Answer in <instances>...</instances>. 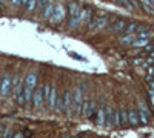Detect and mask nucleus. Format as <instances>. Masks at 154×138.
Masks as SVG:
<instances>
[{
    "mask_svg": "<svg viewBox=\"0 0 154 138\" xmlns=\"http://www.w3.org/2000/svg\"><path fill=\"white\" fill-rule=\"evenodd\" d=\"M66 14H68V6L59 3V5H56L54 14H53V17L49 19V22L53 23V25H59V23H62L63 20H65Z\"/></svg>",
    "mask_w": 154,
    "mask_h": 138,
    "instance_id": "f257e3e1",
    "label": "nucleus"
},
{
    "mask_svg": "<svg viewBox=\"0 0 154 138\" xmlns=\"http://www.w3.org/2000/svg\"><path fill=\"white\" fill-rule=\"evenodd\" d=\"M12 91V78L11 75L6 72L2 78H0V97L2 98H6Z\"/></svg>",
    "mask_w": 154,
    "mask_h": 138,
    "instance_id": "f03ea898",
    "label": "nucleus"
},
{
    "mask_svg": "<svg viewBox=\"0 0 154 138\" xmlns=\"http://www.w3.org/2000/svg\"><path fill=\"white\" fill-rule=\"evenodd\" d=\"M45 103V95H43V89L42 87H37V89L34 91V95H32V106L35 109L42 107Z\"/></svg>",
    "mask_w": 154,
    "mask_h": 138,
    "instance_id": "7ed1b4c3",
    "label": "nucleus"
},
{
    "mask_svg": "<svg viewBox=\"0 0 154 138\" xmlns=\"http://www.w3.org/2000/svg\"><path fill=\"white\" fill-rule=\"evenodd\" d=\"M96 124L100 128H105L106 126V110H105V106H99L97 107V112H96Z\"/></svg>",
    "mask_w": 154,
    "mask_h": 138,
    "instance_id": "20e7f679",
    "label": "nucleus"
},
{
    "mask_svg": "<svg viewBox=\"0 0 154 138\" xmlns=\"http://www.w3.org/2000/svg\"><path fill=\"white\" fill-rule=\"evenodd\" d=\"M37 81H38V77H37L35 72H29L26 77H25V86L32 89V91L37 89Z\"/></svg>",
    "mask_w": 154,
    "mask_h": 138,
    "instance_id": "39448f33",
    "label": "nucleus"
},
{
    "mask_svg": "<svg viewBox=\"0 0 154 138\" xmlns=\"http://www.w3.org/2000/svg\"><path fill=\"white\" fill-rule=\"evenodd\" d=\"M57 87L56 86H51V92H49V97L46 98V106L49 109H56V103H57Z\"/></svg>",
    "mask_w": 154,
    "mask_h": 138,
    "instance_id": "423d86ee",
    "label": "nucleus"
},
{
    "mask_svg": "<svg viewBox=\"0 0 154 138\" xmlns=\"http://www.w3.org/2000/svg\"><path fill=\"white\" fill-rule=\"evenodd\" d=\"M63 100H65V112L68 115H71V110H72V92L71 91H65L63 92Z\"/></svg>",
    "mask_w": 154,
    "mask_h": 138,
    "instance_id": "0eeeda50",
    "label": "nucleus"
},
{
    "mask_svg": "<svg viewBox=\"0 0 154 138\" xmlns=\"http://www.w3.org/2000/svg\"><path fill=\"white\" fill-rule=\"evenodd\" d=\"M125 28H126V20H123V19H119V20H116L112 25H109V29L112 32H123Z\"/></svg>",
    "mask_w": 154,
    "mask_h": 138,
    "instance_id": "6e6552de",
    "label": "nucleus"
},
{
    "mask_svg": "<svg viewBox=\"0 0 154 138\" xmlns=\"http://www.w3.org/2000/svg\"><path fill=\"white\" fill-rule=\"evenodd\" d=\"M54 9H56V5H54L53 0H51V2L43 8V11H42V17H43L45 20H49L51 17H53V14H54Z\"/></svg>",
    "mask_w": 154,
    "mask_h": 138,
    "instance_id": "1a4fd4ad",
    "label": "nucleus"
},
{
    "mask_svg": "<svg viewBox=\"0 0 154 138\" xmlns=\"http://www.w3.org/2000/svg\"><path fill=\"white\" fill-rule=\"evenodd\" d=\"M128 120H130V126H139L140 121H139V112L136 109H128Z\"/></svg>",
    "mask_w": 154,
    "mask_h": 138,
    "instance_id": "9d476101",
    "label": "nucleus"
},
{
    "mask_svg": "<svg viewBox=\"0 0 154 138\" xmlns=\"http://www.w3.org/2000/svg\"><path fill=\"white\" fill-rule=\"evenodd\" d=\"M137 39V34H123L120 39H119V43L122 46H128V45H133Z\"/></svg>",
    "mask_w": 154,
    "mask_h": 138,
    "instance_id": "9b49d317",
    "label": "nucleus"
},
{
    "mask_svg": "<svg viewBox=\"0 0 154 138\" xmlns=\"http://www.w3.org/2000/svg\"><path fill=\"white\" fill-rule=\"evenodd\" d=\"M80 12H82V9H80V5L77 2H71L68 5V14H69V17H80Z\"/></svg>",
    "mask_w": 154,
    "mask_h": 138,
    "instance_id": "f8f14e48",
    "label": "nucleus"
},
{
    "mask_svg": "<svg viewBox=\"0 0 154 138\" xmlns=\"http://www.w3.org/2000/svg\"><path fill=\"white\" fill-rule=\"evenodd\" d=\"M105 110H106V126L109 128H114V115H116V110L112 106H105Z\"/></svg>",
    "mask_w": 154,
    "mask_h": 138,
    "instance_id": "ddd939ff",
    "label": "nucleus"
},
{
    "mask_svg": "<svg viewBox=\"0 0 154 138\" xmlns=\"http://www.w3.org/2000/svg\"><path fill=\"white\" fill-rule=\"evenodd\" d=\"M91 20H93V12H91V9H89V8L82 9V12H80V25H86V23H89Z\"/></svg>",
    "mask_w": 154,
    "mask_h": 138,
    "instance_id": "4468645a",
    "label": "nucleus"
},
{
    "mask_svg": "<svg viewBox=\"0 0 154 138\" xmlns=\"http://www.w3.org/2000/svg\"><path fill=\"white\" fill-rule=\"evenodd\" d=\"M32 95H34V91L25 86V87H23V92H22L23 103H25V104H29V103H32Z\"/></svg>",
    "mask_w": 154,
    "mask_h": 138,
    "instance_id": "2eb2a0df",
    "label": "nucleus"
},
{
    "mask_svg": "<svg viewBox=\"0 0 154 138\" xmlns=\"http://www.w3.org/2000/svg\"><path fill=\"white\" fill-rule=\"evenodd\" d=\"M119 115H120V128H126L130 124V120H128V110L126 107H120L119 109Z\"/></svg>",
    "mask_w": 154,
    "mask_h": 138,
    "instance_id": "dca6fc26",
    "label": "nucleus"
},
{
    "mask_svg": "<svg viewBox=\"0 0 154 138\" xmlns=\"http://www.w3.org/2000/svg\"><path fill=\"white\" fill-rule=\"evenodd\" d=\"M137 29H139V25L136 22H130V23L126 25L123 34H137Z\"/></svg>",
    "mask_w": 154,
    "mask_h": 138,
    "instance_id": "f3484780",
    "label": "nucleus"
},
{
    "mask_svg": "<svg viewBox=\"0 0 154 138\" xmlns=\"http://www.w3.org/2000/svg\"><path fill=\"white\" fill-rule=\"evenodd\" d=\"M96 112H97V104L94 100L89 101V107H88V117L86 118H96Z\"/></svg>",
    "mask_w": 154,
    "mask_h": 138,
    "instance_id": "a211bd4d",
    "label": "nucleus"
},
{
    "mask_svg": "<svg viewBox=\"0 0 154 138\" xmlns=\"http://www.w3.org/2000/svg\"><path fill=\"white\" fill-rule=\"evenodd\" d=\"M139 3L142 5V8L148 12V14H154V8L151 5V0H139Z\"/></svg>",
    "mask_w": 154,
    "mask_h": 138,
    "instance_id": "6ab92c4d",
    "label": "nucleus"
},
{
    "mask_svg": "<svg viewBox=\"0 0 154 138\" xmlns=\"http://www.w3.org/2000/svg\"><path fill=\"white\" fill-rule=\"evenodd\" d=\"M80 26V17H69L68 19V28L69 29H75Z\"/></svg>",
    "mask_w": 154,
    "mask_h": 138,
    "instance_id": "aec40b11",
    "label": "nucleus"
},
{
    "mask_svg": "<svg viewBox=\"0 0 154 138\" xmlns=\"http://www.w3.org/2000/svg\"><path fill=\"white\" fill-rule=\"evenodd\" d=\"M139 121L142 126H146V124L149 123V114H146V112L143 110H139Z\"/></svg>",
    "mask_w": 154,
    "mask_h": 138,
    "instance_id": "412c9836",
    "label": "nucleus"
},
{
    "mask_svg": "<svg viewBox=\"0 0 154 138\" xmlns=\"http://www.w3.org/2000/svg\"><path fill=\"white\" fill-rule=\"evenodd\" d=\"M112 2H114L116 5H119V6L126 8L128 11H134V8H133V5H131L130 0H112Z\"/></svg>",
    "mask_w": 154,
    "mask_h": 138,
    "instance_id": "4be33fe9",
    "label": "nucleus"
},
{
    "mask_svg": "<svg viewBox=\"0 0 154 138\" xmlns=\"http://www.w3.org/2000/svg\"><path fill=\"white\" fill-rule=\"evenodd\" d=\"M56 110H57V112H65V100H63V94L57 97V103H56Z\"/></svg>",
    "mask_w": 154,
    "mask_h": 138,
    "instance_id": "5701e85b",
    "label": "nucleus"
},
{
    "mask_svg": "<svg viewBox=\"0 0 154 138\" xmlns=\"http://www.w3.org/2000/svg\"><path fill=\"white\" fill-rule=\"evenodd\" d=\"M151 40H140V39H136V42L131 45L133 48H143V46H148Z\"/></svg>",
    "mask_w": 154,
    "mask_h": 138,
    "instance_id": "b1692460",
    "label": "nucleus"
},
{
    "mask_svg": "<svg viewBox=\"0 0 154 138\" xmlns=\"http://www.w3.org/2000/svg\"><path fill=\"white\" fill-rule=\"evenodd\" d=\"M106 23H108V19H106V17H100V19H99V25H97V31L103 29V28L106 26Z\"/></svg>",
    "mask_w": 154,
    "mask_h": 138,
    "instance_id": "393cba45",
    "label": "nucleus"
},
{
    "mask_svg": "<svg viewBox=\"0 0 154 138\" xmlns=\"http://www.w3.org/2000/svg\"><path fill=\"white\" fill-rule=\"evenodd\" d=\"M146 81H151V80H154V66H149L148 69H146Z\"/></svg>",
    "mask_w": 154,
    "mask_h": 138,
    "instance_id": "a878e982",
    "label": "nucleus"
},
{
    "mask_svg": "<svg viewBox=\"0 0 154 138\" xmlns=\"http://www.w3.org/2000/svg\"><path fill=\"white\" fill-rule=\"evenodd\" d=\"M49 2H51V0H37V9L43 11V8H45Z\"/></svg>",
    "mask_w": 154,
    "mask_h": 138,
    "instance_id": "bb28decb",
    "label": "nucleus"
},
{
    "mask_svg": "<svg viewBox=\"0 0 154 138\" xmlns=\"http://www.w3.org/2000/svg\"><path fill=\"white\" fill-rule=\"evenodd\" d=\"M35 8H37V0H29V2H28V6H26V11L31 12V11H34Z\"/></svg>",
    "mask_w": 154,
    "mask_h": 138,
    "instance_id": "cd10ccee",
    "label": "nucleus"
},
{
    "mask_svg": "<svg viewBox=\"0 0 154 138\" xmlns=\"http://www.w3.org/2000/svg\"><path fill=\"white\" fill-rule=\"evenodd\" d=\"M14 134H16V132H12L11 128H6V131H5V134H3V138H14Z\"/></svg>",
    "mask_w": 154,
    "mask_h": 138,
    "instance_id": "c85d7f7f",
    "label": "nucleus"
},
{
    "mask_svg": "<svg viewBox=\"0 0 154 138\" xmlns=\"http://www.w3.org/2000/svg\"><path fill=\"white\" fill-rule=\"evenodd\" d=\"M148 100H149V103H151V106L154 107V91L152 89H148Z\"/></svg>",
    "mask_w": 154,
    "mask_h": 138,
    "instance_id": "c756f323",
    "label": "nucleus"
},
{
    "mask_svg": "<svg viewBox=\"0 0 154 138\" xmlns=\"http://www.w3.org/2000/svg\"><path fill=\"white\" fill-rule=\"evenodd\" d=\"M28 2H29V0H20V6L26 9V6H28Z\"/></svg>",
    "mask_w": 154,
    "mask_h": 138,
    "instance_id": "7c9ffc66",
    "label": "nucleus"
},
{
    "mask_svg": "<svg viewBox=\"0 0 154 138\" xmlns=\"http://www.w3.org/2000/svg\"><path fill=\"white\" fill-rule=\"evenodd\" d=\"M5 131H6V128L3 126V124H0V138H3V134H5Z\"/></svg>",
    "mask_w": 154,
    "mask_h": 138,
    "instance_id": "2f4dec72",
    "label": "nucleus"
},
{
    "mask_svg": "<svg viewBox=\"0 0 154 138\" xmlns=\"http://www.w3.org/2000/svg\"><path fill=\"white\" fill-rule=\"evenodd\" d=\"M12 6H20V0H11Z\"/></svg>",
    "mask_w": 154,
    "mask_h": 138,
    "instance_id": "473e14b6",
    "label": "nucleus"
},
{
    "mask_svg": "<svg viewBox=\"0 0 154 138\" xmlns=\"http://www.w3.org/2000/svg\"><path fill=\"white\" fill-rule=\"evenodd\" d=\"M14 138H25V135H23L22 132H16V134H14Z\"/></svg>",
    "mask_w": 154,
    "mask_h": 138,
    "instance_id": "72a5a7b5",
    "label": "nucleus"
},
{
    "mask_svg": "<svg viewBox=\"0 0 154 138\" xmlns=\"http://www.w3.org/2000/svg\"><path fill=\"white\" fill-rule=\"evenodd\" d=\"M151 5H152V8H154V0H151Z\"/></svg>",
    "mask_w": 154,
    "mask_h": 138,
    "instance_id": "f704fd0d",
    "label": "nucleus"
},
{
    "mask_svg": "<svg viewBox=\"0 0 154 138\" xmlns=\"http://www.w3.org/2000/svg\"><path fill=\"white\" fill-rule=\"evenodd\" d=\"M72 138H80V137H72Z\"/></svg>",
    "mask_w": 154,
    "mask_h": 138,
    "instance_id": "c9c22d12",
    "label": "nucleus"
},
{
    "mask_svg": "<svg viewBox=\"0 0 154 138\" xmlns=\"http://www.w3.org/2000/svg\"><path fill=\"white\" fill-rule=\"evenodd\" d=\"M80 138H86V137H80Z\"/></svg>",
    "mask_w": 154,
    "mask_h": 138,
    "instance_id": "e433bc0d",
    "label": "nucleus"
},
{
    "mask_svg": "<svg viewBox=\"0 0 154 138\" xmlns=\"http://www.w3.org/2000/svg\"><path fill=\"white\" fill-rule=\"evenodd\" d=\"M65 138H71V137H65Z\"/></svg>",
    "mask_w": 154,
    "mask_h": 138,
    "instance_id": "4c0bfd02",
    "label": "nucleus"
},
{
    "mask_svg": "<svg viewBox=\"0 0 154 138\" xmlns=\"http://www.w3.org/2000/svg\"><path fill=\"white\" fill-rule=\"evenodd\" d=\"M0 3H2V0H0Z\"/></svg>",
    "mask_w": 154,
    "mask_h": 138,
    "instance_id": "58836bf2",
    "label": "nucleus"
}]
</instances>
